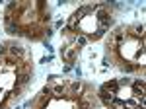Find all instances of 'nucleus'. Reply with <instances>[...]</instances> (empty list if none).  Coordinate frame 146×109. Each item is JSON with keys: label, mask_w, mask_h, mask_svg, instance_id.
<instances>
[{"label": "nucleus", "mask_w": 146, "mask_h": 109, "mask_svg": "<svg viewBox=\"0 0 146 109\" xmlns=\"http://www.w3.org/2000/svg\"><path fill=\"white\" fill-rule=\"evenodd\" d=\"M113 23V16L109 6L105 4H90L76 10L68 20L64 33L72 39V43H84V41H96L109 29Z\"/></svg>", "instance_id": "nucleus-1"}, {"label": "nucleus", "mask_w": 146, "mask_h": 109, "mask_svg": "<svg viewBox=\"0 0 146 109\" xmlns=\"http://www.w3.org/2000/svg\"><path fill=\"white\" fill-rule=\"evenodd\" d=\"M107 49L111 58L119 66L127 70H138L144 68V27L142 25H129L121 27L111 35Z\"/></svg>", "instance_id": "nucleus-2"}, {"label": "nucleus", "mask_w": 146, "mask_h": 109, "mask_svg": "<svg viewBox=\"0 0 146 109\" xmlns=\"http://www.w3.org/2000/svg\"><path fill=\"white\" fill-rule=\"evenodd\" d=\"M49 22L47 6L41 2H20L12 4L6 12V25L10 31L25 37H39Z\"/></svg>", "instance_id": "nucleus-3"}, {"label": "nucleus", "mask_w": 146, "mask_h": 109, "mask_svg": "<svg viewBox=\"0 0 146 109\" xmlns=\"http://www.w3.org/2000/svg\"><path fill=\"white\" fill-rule=\"evenodd\" d=\"M100 99L109 109H142L144 107V80L121 78L103 84Z\"/></svg>", "instance_id": "nucleus-4"}, {"label": "nucleus", "mask_w": 146, "mask_h": 109, "mask_svg": "<svg viewBox=\"0 0 146 109\" xmlns=\"http://www.w3.org/2000/svg\"><path fill=\"white\" fill-rule=\"evenodd\" d=\"M29 64L20 51H0V109H4L14 94L23 88Z\"/></svg>", "instance_id": "nucleus-5"}, {"label": "nucleus", "mask_w": 146, "mask_h": 109, "mask_svg": "<svg viewBox=\"0 0 146 109\" xmlns=\"http://www.w3.org/2000/svg\"><path fill=\"white\" fill-rule=\"evenodd\" d=\"M29 109H90V99L80 84H55L41 92Z\"/></svg>", "instance_id": "nucleus-6"}]
</instances>
